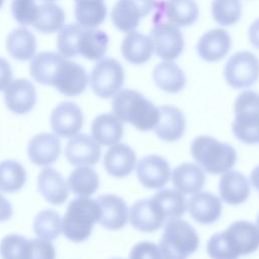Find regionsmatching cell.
Segmentation results:
<instances>
[{
    "mask_svg": "<svg viewBox=\"0 0 259 259\" xmlns=\"http://www.w3.org/2000/svg\"><path fill=\"white\" fill-rule=\"evenodd\" d=\"M37 188L51 204H63L69 196V185L59 171L52 167L44 168L37 176Z\"/></svg>",
    "mask_w": 259,
    "mask_h": 259,
    "instance_id": "7402d4cb",
    "label": "cell"
},
{
    "mask_svg": "<svg viewBox=\"0 0 259 259\" xmlns=\"http://www.w3.org/2000/svg\"><path fill=\"white\" fill-rule=\"evenodd\" d=\"M65 58L56 52H40L34 55L29 64L30 76L39 84L52 86L58 66Z\"/></svg>",
    "mask_w": 259,
    "mask_h": 259,
    "instance_id": "4dcf8cb0",
    "label": "cell"
},
{
    "mask_svg": "<svg viewBox=\"0 0 259 259\" xmlns=\"http://www.w3.org/2000/svg\"><path fill=\"white\" fill-rule=\"evenodd\" d=\"M6 49L9 55L17 61L31 60L36 51L35 36L25 26L16 27L6 37Z\"/></svg>",
    "mask_w": 259,
    "mask_h": 259,
    "instance_id": "f1b7e54d",
    "label": "cell"
},
{
    "mask_svg": "<svg viewBox=\"0 0 259 259\" xmlns=\"http://www.w3.org/2000/svg\"><path fill=\"white\" fill-rule=\"evenodd\" d=\"M199 246L195 229L186 221L172 219L165 223L159 248L163 259H187Z\"/></svg>",
    "mask_w": 259,
    "mask_h": 259,
    "instance_id": "5b68a950",
    "label": "cell"
},
{
    "mask_svg": "<svg viewBox=\"0 0 259 259\" xmlns=\"http://www.w3.org/2000/svg\"><path fill=\"white\" fill-rule=\"evenodd\" d=\"M26 181L24 167L15 160L0 162V191L12 193L20 190Z\"/></svg>",
    "mask_w": 259,
    "mask_h": 259,
    "instance_id": "d590c367",
    "label": "cell"
},
{
    "mask_svg": "<svg viewBox=\"0 0 259 259\" xmlns=\"http://www.w3.org/2000/svg\"><path fill=\"white\" fill-rule=\"evenodd\" d=\"M40 1H44V2H53V1H55V0H40Z\"/></svg>",
    "mask_w": 259,
    "mask_h": 259,
    "instance_id": "816d5d0a",
    "label": "cell"
},
{
    "mask_svg": "<svg viewBox=\"0 0 259 259\" xmlns=\"http://www.w3.org/2000/svg\"><path fill=\"white\" fill-rule=\"evenodd\" d=\"M152 198L166 222L172 219H180L187 208L184 194L172 188L161 189Z\"/></svg>",
    "mask_w": 259,
    "mask_h": 259,
    "instance_id": "d6a6232c",
    "label": "cell"
},
{
    "mask_svg": "<svg viewBox=\"0 0 259 259\" xmlns=\"http://www.w3.org/2000/svg\"><path fill=\"white\" fill-rule=\"evenodd\" d=\"M111 259H122V258H111Z\"/></svg>",
    "mask_w": 259,
    "mask_h": 259,
    "instance_id": "db71d44e",
    "label": "cell"
},
{
    "mask_svg": "<svg viewBox=\"0 0 259 259\" xmlns=\"http://www.w3.org/2000/svg\"><path fill=\"white\" fill-rule=\"evenodd\" d=\"M257 228H258V230H259V213H258V215H257Z\"/></svg>",
    "mask_w": 259,
    "mask_h": 259,
    "instance_id": "f907efd6",
    "label": "cell"
},
{
    "mask_svg": "<svg viewBox=\"0 0 259 259\" xmlns=\"http://www.w3.org/2000/svg\"><path fill=\"white\" fill-rule=\"evenodd\" d=\"M12 212L13 209L10 201L0 193V222H5L9 220L12 215Z\"/></svg>",
    "mask_w": 259,
    "mask_h": 259,
    "instance_id": "7dc6e473",
    "label": "cell"
},
{
    "mask_svg": "<svg viewBox=\"0 0 259 259\" xmlns=\"http://www.w3.org/2000/svg\"><path fill=\"white\" fill-rule=\"evenodd\" d=\"M4 101L11 112L26 114L36 103L35 88L27 79L12 80L4 89Z\"/></svg>",
    "mask_w": 259,
    "mask_h": 259,
    "instance_id": "5bb4252c",
    "label": "cell"
},
{
    "mask_svg": "<svg viewBox=\"0 0 259 259\" xmlns=\"http://www.w3.org/2000/svg\"><path fill=\"white\" fill-rule=\"evenodd\" d=\"M232 39L229 32L223 28H213L204 32L196 44L198 56L206 62H218L230 52Z\"/></svg>",
    "mask_w": 259,
    "mask_h": 259,
    "instance_id": "2e32d148",
    "label": "cell"
},
{
    "mask_svg": "<svg viewBox=\"0 0 259 259\" xmlns=\"http://www.w3.org/2000/svg\"><path fill=\"white\" fill-rule=\"evenodd\" d=\"M226 82L235 89L248 88L259 79V60L249 51H241L230 57L224 68Z\"/></svg>",
    "mask_w": 259,
    "mask_h": 259,
    "instance_id": "52a82bcc",
    "label": "cell"
},
{
    "mask_svg": "<svg viewBox=\"0 0 259 259\" xmlns=\"http://www.w3.org/2000/svg\"><path fill=\"white\" fill-rule=\"evenodd\" d=\"M89 83L86 70L78 63L64 59L58 66L52 86L66 96H77L83 93Z\"/></svg>",
    "mask_w": 259,
    "mask_h": 259,
    "instance_id": "30bf717a",
    "label": "cell"
},
{
    "mask_svg": "<svg viewBox=\"0 0 259 259\" xmlns=\"http://www.w3.org/2000/svg\"><path fill=\"white\" fill-rule=\"evenodd\" d=\"M96 201L100 207L98 223L107 230L115 231L122 229L128 218L126 202L115 194H103L97 197Z\"/></svg>",
    "mask_w": 259,
    "mask_h": 259,
    "instance_id": "ac0fdd59",
    "label": "cell"
},
{
    "mask_svg": "<svg viewBox=\"0 0 259 259\" xmlns=\"http://www.w3.org/2000/svg\"><path fill=\"white\" fill-rule=\"evenodd\" d=\"M109 38L101 29L82 28L78 38L79 55L87 60L99 61L107 51Z\"/></svg>",
    "mask_w": 259,
    "mask_h": 259,
    "instance_id": "f546056e",
    "label": "cell"
},
{
    "mask_svg": "<svg viewBox=\"0 0 259 259\" xmlns=\"http://www.w3.org/2000/svg\"><path fill=\"white\" fill-rule=\"evenodd\" d=\"M26 259H56V249L50 240L33 238L28 240Z\"/></svg>",
    "mask_w": 259,
    "mask_h": 259,
    "instance_id": "ee69618b",
    "label": "cell"
},
{
    "mask_svg": "<svg viewBox=\"0 0 259 259\" xmlns=\"http://www.w3.org/2000/svg\"><path fill=\"white\" fill-rule=\"evenodd\" d=\"M32 228L38 238L52 241L62 232V220L56 210L44 209L34 217Z\"/></svg>",
    "mask_w": 259,
    "mask_h": 259,
    "instance_id": "8d00e7d4",
    "label": "cell"
},
{
    "mask_svg": "<svg viewBox=\"0 0 259 259\" xmlns=\"http://www.w3.org/2000/svg\"><path fill=\"white\" fill-rule=\"evenodd\" d=\"M83 112L78 104L72 101L59 103L51 113V126L56 136L72 138L82 128Z\"/></svg>",
    "mask_w": 259,
    "mask_h": 259,
    "instance_id": "8fae6325",
    "label": "cell"
},
{
    "mask_svg": "<svg viewBox=\"0 0 259 259\" xmlns=\"http://www.w3.org/2000/svg\"><path fill=\"white\" fill-rule=\"evenodd\" d=\"M156 5V0H117L110 12L111 21L120 31H135L141 18L148 16Z\"/></svg>",
    "mask_w": 259,
    "mask_h": 259,
    "instance_id": "9c48e42d",
    "label": "cell"
},
{
    "mask_svg": "<svg viewBox=\"0 0 259 259\" xmlns=\"http://www.w3.org/2000/svg\"><path fill=\"white\" fill-rule=\"evenodd\" d=\"M235 115H259V93L253 90L241 92L234 103Z\"/></svg>",
    "mask_w": 259,
    "mask_h": 259,
    "instance_id": "7bdbcfd3",
    "label": "cell"
},
{
    "mask_svg": "<svg viewBox=\"0 0 259 259\" xmlns=\"http://www.w3.org/2000/svg\"><path fill=\"white\" fill-rule=\"evenodd\" d=\"M170 176L169 163L161 156H145L137 165V177L145 188L161 189L168 183Z\"/></svg>",
    "mask_w": 259,
    "mask_h": 259,
    "instance_id": "7c38bea8",
    "label": "cell"
},
{
    "mask_svg": "<svg viewBox=\"0 0 259 259\" xmlns=\"http://www.w3.org/2000/svg\"><path fill=\"white\" fill-rule=\"evenodd\" d=\"M161 5L160 14L167 19V22L177 27L193 24L199 14L198 6L193 0H168Z\"/></svg>",
    "mask_w": 259,
    "mask_h": 259,
    "instance_id": "cb8c5ba5",
    "label": "cell"
},
{
    "mask_svg": "<svg viewBox=\"0 0 259 259\" xmlns=\"http://www.w3.org/2000/svg\"><path fill=\"white\" fill-rule=\"evenodd\" d=\"M211 14L214 21L220 25H233L241 17V2L240 0H212Z\"/></svg>",
    "mask_w": 259,
    "mask_h": 259,
    "instance_id": "f35d334b",
    "label": "cell"
},
{
    "mask_svg": "<svg viewBox=\"0 0 259 259\" xmlns=\"http://www.w3.org/2000/svg\"><path fill=\"white\" fill-rule=\"evenodd\" d=\"M13 72L7 60L0 57V91L4 90L12 81Z\"/></svg>",
    "mask_w": 259,
    "mask_h": 259,
    "instance_id": "bcb514c9",
    "label": "cell"
},
{
    "mask_svg": "<svg viewBox=\"0 0 259 259\" xmlns=\"http://www.w3.org/2000/svg\"><path fill=\"white\" fill-rule=\"evenodd\" d=\"M120 51L128 63L142 65L151 59L154 53V47L149 35L135 30L124 36Z\"/></svg>",
    "mask_w": 259,
    "mask_h": 259,
    "instance_id": "484cf974",
    "label": "cell"
},
{
    "mask_svg": "<svg viewBox=\"0 0 259 259\" xmlns=\"http://www.w3.org/2000/svg\"><path fill=\"white\" fill-rule=\"evenodd\" d=\"M128 259H163L160 248L153 242L142 241L131 250Z\"/></svg>",
    "mask_w": 259,
    "mask_h": 259,
    "instance_id": "f6af8a7d",
    "label": "cell"
},
{
    "mask_svg": "<svg viewBox=\"0 0 259 259\" xmlns=\"http://www.w3.org/2000/svg\"><path fill=\"white\" fill-rule=\"evenodd\" d=\"M250 183L239 171H227L222 174L219 184L221 199L228 204L238 205L245 202L250 195Z\"/></svg>",
    "mask_w": 259,
    "mask_h": 259,
    "instance_id": "603a6c76",
    "label": "cell"
},
{
    "mask_svg": "<svg viewBox=\"0 0 259 259\" xmlns=\"http://www.w3.org/2000/svg\"><path fill=\"white\" fill-rule=\"evenodd\" d=\"M149 36L155 54L163 61H173L183 52L184 38L180 28L167 21H157Z\"/></svg>",
    "mask_w": 259,
    "mask_h": 259,
    "instance_id": "ba28073f",
    "label": "cell"
},
{
    "mask_svg": "<svg viewBox=\"0 0 259 259\" xmlns=\"http://www.w3.org/2000/svg\"><path fill=\"white\" fill-rule=\"evenodd\" d=\"M38 5L35 0H12L11 12L13 18L21 25H32Z\"/></svg>",
    "mask_w": 259,
    "mask_h": 259,
    "instance_id": "b9f144b4",
    "label": "cell"
},
{
    "mask_svg": "<svg viewBox=\"0 0 259 259\" xmlns=\"http://www.w3.org/2000/svg\"><path fill=\"white\" fill-rule=\"evenodd\" d=\"M153 80L164 92L175 94L184 89L186 77L183 70L172 61H163L153 69Z\"/></svg>",
    "mask_w": 259,
    "mask_h": 259,
    "instance_id": "4316f807",
    "label": "cell"
},
{
    "mask_svg": "<svg viewBox=\"0 0 259 259\" xmlns=\"http://www.w3.org/2000/svg\"><path fill=\"white\" fill-rule=\"evenodd\" d=\"M78 23H69L62 27L57 36V49L59 54L65 59L75 58L79 55L78 38L82 30Z\"/></svg>",
    "mask_w": 259,
    "mask_h": 259,
    "instance_id": "ab89813d",
    "label": "cell"
},
{
    "mask_svg": "<svg viewBox=\"0 0 259 259\" xmlns=\"http://www.w3.org/2000/svg\"><path fill=\"white\" fill-rule=\"evenodd\" d=\"M128 220L135 229L144 233H153L166 223L152 197L137 200L131 206Z\"/></svg>",
    "mask_w": 259,
    "mask_h": 259,
    "instance_id": "9a60e30c",
    "label": "cell"
},
{
    "mask_svg": "<svg viewBox=\"0 0 259 259\" xmlns=\"http://www.w3.org/2000/svg\"><path fill=\"white\" fill-rule=\"evenodd\" d=\"M3 3H4V0H0V8L3 6Z\"/></svg>",
    "mask_w": 259,
    "mask_h": 259,
    "instance_id": "f5cc1de1",
    "label": "cell"
},
{
    "mask_svg": "<svg viewBox=\"0 0 259 259\" xmlns=\"http://www.w3.org/2000/svg\"><path fill=\"white\" fill-rule=\"evenodd\" d=\"M68 185L74 194L90 196L98 189L99 177L93 168L89 166H78L70 173Z\"/></svg>",
    "mask_w": 259,
    "mask_h": 259,
    "instance_id": "e575fe53",
    "label": "cell"
},
{
    "mask_svg": "<svg viewBox=\"0 0 259 259\" xmlns=\"http://www.w3.org/2000/svg\"><path fill=\"white\" fill-rule=\"evenodd\" d=\"M65 12L62 7L52 2L38 5L32 26L41 33L60 31L65 23Z\"/></svg>",
    "mask_w": 259,
    "mask_h": 259,
    "instance_id": "836d02e7",
    "label": "cell"
},
{
    "mask_svg": "<svg viewBox=\"0 0 259 259\" xmlns=\"http://www.w3.org/2000/svg\"><path fill=\"white\" fill-rule=\"evenodd\" d=\"M124 82L121 64L113 58L100 59L91 71L89 83L92 91L100 98H109L120 90Z\"/></svg>",
    "mask_w": 259,
    "mask_h": 259,
    "instance_id": "8992f818",
    "label": "cell"
},
{
    "mask_svg": "<svg viewBox=\"0 0 259 259\" xmlns=\"http://www.w3.org/2000/svg\"><path fill=\"white\" fill-rule=\"evenodd\" d=\"M173 186L183 194H194L199 192L205 182L203 170L196 164L183 163L171 173Z\"/></svg>",
    "mask_w": 259,
    "mask_h": 259,
    "instance_id": "d4e9b609",
    "label": "cell"
},
{
    "mask_svg": "<svg viewBox=\"0 0 259 259\" xmlns=\"http://www.w3.org/2000/svg\"><path fill=\"white\" fill-rule=\"evenodd\" d=\"M75 18L84 28H95L106 18L107 8L104 0H74Z\"/></svg>",
    "mask_w": 259,
    "mask_h": 259,
    "instance_id": "1f68e13d",
    "label": "cell"
},
{
    "mask_svg": "<svg viewBox=\"0 0 259 259\" xmlns=\"http://www.w3.org/2000/svg\"><path fill=\"white\" fill-rule=\"evenodd\" d=\"M28 240L18 234L6 235L0 243L2 259H26Z\"/></svg>",
    "mask_w": 259,
    "mask_h": 259,
    "instance_id": "60d3db41",
    "label": "cell"
},
{
    "mask_svg": "<svg viewBox=\"0 0 259 259\" xmlns=\"http://www.w3.org/2000/svg\"><path fill=\"white\" fill-rule=\"evenodd\" d=\"M185 127L184 114L178 107L170 104L159 107V119L153 130L160 140L164 142L178 141L183 136Z\"/></svg>",
    "mask_w": 259,
    "mask_h": 259,
    "instance_id": "d6986e66",
    "label": "cell"
},
{
    "mask_svg": "<svg viewBox=\"0 0 259 259\" xmlns=\"http://www.w3.org/2000/svg\"><path fill=\"white\" fill-rule=\"evenodd\" d=\"M259 248V230L248 221L232 223L225 231L213 234L206 244L211 259H237Z\"/></svg>",
    "mask_w": 259,
    "mask_h": 259,
    "instance_id": "6da1fadb",
    "label": "cell"
},
{
    "mask_svg": "<svg viewBox=\"0 0 259 259\" xmlns=\"http://www.w3.org/2000/svg\"><path fill=\"white\" fill-rule=\"evenodd\" d=\"M92 138L102 146L117 144L123 135L122 121L113 113L97 115L91 124Z\"/></svg>",
    "mask_w": 259,
    "mask_h": 259,
    "instance_id": "83f0119b",
    "label": "cell"
},
{
    "mask_svg": "<svg viewBox=\"0 0 259 259\" xmlns=\"http://www.w3.org/2000/svg\"><path fill=\"white\" fill-rule=\"evenodd\" d=\"M258 191H259V190H258Z\"/></svg>",
    "mask_w": 259,
    "mask_h": 259,
    "instance_id": "11a10c76",
    "label": "cell"
},
{
    "mask_svg": "<svg viewBox=\"0 0 259 259\" xmlns=\"http://www.w3.org/2000/svg\"><path fill=\"white\" fill-rule=\"evenodd\" d=\"M193 159L209 174H223L231 170L237 161L233 146L210 136H198L190 145Z\"/></svg>",
    "mask_w": 259,
    "mask_h": 259,
    "instance_id": "277c9868",
    "label": "cell"
},
{
    "mask_svg": "<svg viewBox=\"0 0 259 259\" xmlns=\"http://www.w3.org/2000/svg\"><path fill=\"white\" fill-rule=\"evenodd\" d=\"M136 152L126 144L112 145L105 153L103 165L106 172L116 178L128 176L136 167Z\"/></svg>",
    "mask_w": 259,
    "mask_h": 259,
    "instance_id": "ffe728a7",
    "label": "cell"
},
{
    "mask_svg": "<svg viewBox=\"0 0 259 259\" xmlns=\"http://www.w3.org/2000/svg\"><path fill=\"white\" fill-rule=\"evenodd\" d=\"M187 208L190 217L201 225L215 223L222 214V202L219 197L208 191L194 193L188 200Z\"/></svg>",
    "mask_w": 259,
    "mask_h": 259,
    "instance_id": "44dd1931",
    "label": "cell"
},
{
    "mask_svg": "<svg viewBox=\"0 0 259 259\" xmlns=\"http://www.w3.org/2000/svg\"><path fill=\"white\" fill-rule=\"evenodd\" d=\"M250 182L257 190H259V165L252 170L250 174Z\"/></svg>",
    "mask_w": 259,
    "mask_h": 259,
    "instance_id": "681fc988",
    "label": "cell"
},
{
    "mask_svg": "<svg viewBox=\"0 0 259 259\" xmlns=\"http://www.w3.org/2000/svg\"><path fill=\"white\" fill-rule=\"evenodd\" d=\"M232 131L244 144H259V115H235Z\"/></svg>",
    "mask_w": 259,
    "mask_h": 259,
    "instance_id": "74e56055",
    "label": "cell"
},
{
    "mask_svg": "<svg viewBox=\"0 0 259 259\" xmlns=\"http://www.w3.org/2000/svg\"><path fill=\"white\" fill-rule=\"evenodd\" d=\"M99 217L100 207L96 200L89 196H78L67 206L62 220V232L72 242H83L90 237Z\"/></svg>",
    "mask_w": 259,
    "mask_h": 259,
    "instance_id": "3957f363",
    "label": "cell"
},
{
    "mask_svg": "<svg viewBox=\"0 0 259 259\" xmlns=\"http://www.w3.org/2000/svg\"><path fill=\"white\" fill-rule=\"evenodd\" d=\"M61 154V141L55 134L40 133L28 142L27 155L29 160L37 166L54 164Z\"/></svg>",
    "mask_w": 259,
    "mask_h": 259,
    "instance_id": "e0dca14e",
    "label": "cell"
},
{
    "mask_svg": "<svg viewBox=\"0 0 259 259\" xmlns=\"http://www.w3.org/2000/svg\"><path fill=\"white\" fill-rule=\"evenodd\" d=\"M248 36L251 45L259 50V18L252 22L248 30Z\"/></svg>",
    "mask_w": 259,
    "mask_h": 259,
    "instance_id": "c3c4849f",
    "label": "cell"
},
{
    "mask_svg": "<svg viewBox=\"0 0 259 259\" xmlns=\"http://www.w3.org/2000/svg\"><path fill=\"white\" fill-rule=\"evenodd\" d=\"M111 108L121 121L128 122L137 130H153L159 119V107L142 93L133 89H122L113 95Z\"/></svg>",
    "mask_w": 259,
    "mask_h": 259,
    "instance_id": "7a4b0ae2",
    "label": "cell"
},
{
    "mask_svg": "<svg viewBox=\"0 0 259 259\" xmlns=\"http://www.w3.org/2000/svg\"><path fill=\"white\" fill-rule=\"evenodd\" d=\"M100 155V145L86 134L70 138L65 148V156L74 166H93L99 161Z\"/></svg>",
    "mask_w": 259,
    "mask_h": 259,
    "instance_id": "4fadbf2b",
    "label": "cell"
}]
</instances>
